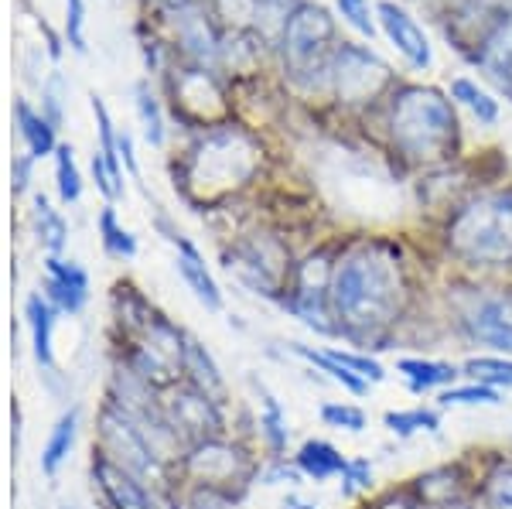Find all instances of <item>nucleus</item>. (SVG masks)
<instances>
[{
	"label": "nucleus",
	"instance_id": "1",
	"mask_svg": "<svg viewBox=\"0 0 512 509\" xmlns=\"http://www.w3.org/2000/svg\"><path fill=\"white\" fill-rule=\"evenodd\" d=\"M424 294L400 236H345L332 274V318L342 346L390 352L420 328Z\"/></svg>",
	"mask_w": 512,
	"mask_h": 509
},
{
	"label": "nucleus",
	"instance_id": "2",
	"mask_svg": "<svg viewBox=\"0 0 512 509\" xmlns=\"http://www.w3.org/2000/svg\"><path fill=\"white\" fill-rule=\"evenodd\" d=\"M379 137L386 154L407 171H434L461 161L465 130L448 93L424 82H396L379 106Z\"/></svg>",
	"mask_w": 512,
	"mask_h": 509
},
{
	"label": "nucleus",
	"instance_id": "3",
	"mask_svg": "<svg viewBox=\"0 0 512 509\" xmlns=\"http://www.w3.org/2000/svg\"><path fill=\"white\" fill-rule=\"evenodd\" d=\"M267 147L246 123H219L195 130L175 164V188L195 209L216 212L260 182Z\"/></svg>",
	"mask_w": 512,
	"mask_h": 509
},
{
	"label": "nucleus",
	"instance_id": "4",
	"mask_svg": "<svg viewBox=\"0 0 512 509\" xmlns=\"http://www.w3.org/2000/svg\"><path fill=\"white\" fill-rule=\"evenodd\" d=\"M437 246L461 277L512 281V182L482 185L437 226Z\"/></svg>",
	"mask_w": 512,
	"mask_h": 509
},
{
	"label": "nucleus",
	"instance_id": "5",
	"mask_svg": "<svg viewBox=\"0 0 512 509\" xmlns=\"http://www.w3.org/2000/svg\"><path fill=\"white\" fill-rule=\"evenodd\" d=\"M437 318L461 349L512 356V281L454 274L441 291Z\"/></svg>",
	"mask_w": 512,
	"mask_h": 509
},
{
	"label": "nucleus",
	"instance_id": "6",
	"mask_svg": "<svg viewBox=\"0 0 512 509\" xmlns=\"http://www.w3.org/2000/svg\"><path fill=\"white\" fill-rule=\"evenodd\" d=\"M297 257L301 253H294L291 240L280 229L253 226L239 229L233 240L222 246V270L256 298L280 305V298L287 294V284H291Z\"/></svg>",
	"mask_w": 512,
	"mask_h": 509
},
{
	"label": "nucleus",
	"instance_id": "7",
	"mask_svg": "<svg viewBox=\"0 0 512 509\" xmlns=\"http://www.w3.org/2000/svg\"><path fill=\"white\" fill-rule=\"evenodd\" d=\"M263 455L256 441L239 438V434H219L188 445L185 458L178 462L175 479L178 486H202L226 492L243 503V496L260 482Z\"/></svg>",
	"mask_w": 512,
	"mask_h": 509
},
{
	"label": "nucleus",
	"instance_id": "8",
	"mask_svg": "<svg viewBox=\"0 0 512 509\" xmlns=\"http://www.w3.org/2000/svg\"><path fill=\"white\" fill-rule=\"evenodd\" d=\"M345 236H335L328 243H318L311 250H304L297 257V267L287 284V294L280 298V311L301 322L308 332L321 335V339L338 342L335 332V318H332V274H335V260L342 250Z\"/></svg>",
	"mask_w": 512,
	"mask_h": 509
},
{
	"label": "nucleus",
	"instance_id": "9",
	"mask_svg": "<svg viewBox=\"0 0 512 509\" xmlns=\"http://www.w3.org/2000/svg\"><path fill=\"white\" fill-rule=\"evenodd\" d=\"M396 86V72L369 45L338 41L332 52V100L338 110L369 117Z\"/></svg>",
	"mask_w": 512,
	"mask_h": 509
},
{
	"label": "nucleus",
	"instance_id": "10",
	"mask_svg": "<svg viewBox=\"0 0 512 509\" xmlns=\"http://www.w3.org/2000/svg\"><path fill=\"white\" fill-rule=\"evenodd\" d=\"M93 451L103 455L106 462H113L117 469L137 475L144 486L154 489H168L178 486L175 472L168 465H161L158 458L151 455V448L144 445L137 424L123 414L120 407H113L110 400H103L96 410V438H93Z\"/></svg>",
	"mask_w": 512,
	"mask_h": 509
},
{
	"label": "nucleus",
	"instance_id": "11",
	"mask_svg": "<svg viewBox=\"0 0 512 509\" xmlns=\"http://www.w3.org/2000/svg\"><path fill=\"white\" fill-rule=\"evenodd\" d=\"M185 339H188V328H181L175 318L158 311V318L134 342H113V356L123 359L137 376H144L151 387L168 390L181 383Z\"/></svg>",
	"mask_w": 512,
	"mask_h": 509
},
{
	"label": "nucleus",
	"instance_id": "12",
	"mask_svg": "<svg viewBox=\"0 0 512 509\" xmlns=\"http://www.w3.org/2000/svg\"><path fill=\"white\" fill-rule=\"evenodd\" d=\"M161 414L171 424L185 445L205 438H219V434H233V421H229V407L219 400L205 397L202 390L188 387V383H175V387L161 390Z\"/></svg>",
	"mask_w": 512,
	"mask_h": 509
},
{
	"label": "nucleus",
	"instance_id": "13",
	"mask_svg": "<svg viewBox=\"0 0 512 509\" xmlns=\"http://www.w3.org/2000/svg\"><path fill=\"white\" fill-rule=\"evenodd\" d=\"M171 96H175V113L192 130L219 127V123L233 120V103H229L216 69L185 65V69L171 79Z\"/></svg>",
	"mask_w": 512,
	"mask_h": 509
},
{
	"label": "nucleus",
	"instance_id": "14",
	"mask_svg": "<svg viewBox=\"0 0 512 509\" xmlns=\"http://www.w3.org/2000/svg\"><path fill=\"white\" fill-rule=\"evenodd\" d=\"M475 472L478 458H451V462H437L431 469L417 472L414 479H407V486L427 509H441L461 503V499H472Z\"/></svg>",
	"mask_w": 512,
	"mask_h": 509
},
{
	"label": "nucleus",
	"instance_id": "15",
	"mask_svg": "<svg viewBox=\"0 0 512 509\" xmlns=\"http://www.w3.org/2000/svg\"><path fill=\"white\" fill-rule=\"evenodd\" d=\"M376 18H379V31L390 38V45L410 65H414L417 72L431 69V62H434L431 41H427L424 28H420L417 18L407 11V7H400L396 0H379V4H376Z\"/></svg>",
	"mask_w": 512,
	"mask_h": 509
},
{
	"label": "nucleus",
	"instance_id": "16",
	"mask_svg": "<svg viewBox=\"0 0 512 509\" xmlns=\"http://www.w3.org/2000/svg\"><path fill=\"white\" fill-rule=\"evenodd\" d=\"M250 387L256 390V448H263V458H291V421H287V410L280 404V397L267 383H260L250 376Z\"/></svg>",
	"mask_w": 512,
	"mask_h": 509
},
{
	"label": "nucleus",
	"instance_id": "17",
	"mask_svg": "<svg viewBox=\"0 0 512 509\" xmlns=\"http://www.w3.org/2000/svg\"><path fill=\"white\" fill-rule=\"evenodd\" d=\"M158 318V308L134 281H117L110 291V342H134Z\"/></svg>",
	"mask_w": 512,
	"mask_h": 509
},
{
	"label": "nucleus",
	"instance_id": "18",
	"mask_svg": "<svg viewBox=\"0 0 512 509\" xmlns=\"http://www.w3.org/2000/svg\"><path fill=\"white\" fill-rule=\"evenodd\" d=\"M171 18H175V38L181 45V52L192 59V65H205L212 69L219 55V38L216 28H212V14L205 11L202 4H185V7H171Z\"/></svg>",
	"mask_w": 512,
	"mask_h": 509
},
{
	"label": "nucleus",
	"instance_id": "19",
	"mask_svg": "<svg viewBox=\"0 0 512 509\" xmlns=\"http://www.w3.org/2000/svg\"><path fill=\"white\" fill-rule=\"evenodd\" d=\"M41 294L52 301L59 315H79L89 301V277L86 270L72 260L48 257L45 260V281H41Z\"/></svg>",
	"mask_w": 512,
	"mask_h": 509
},
{
	"label": "nucleus",
	"instance_id": "20",
	"mask_svg": "<svg viewBox=\"0 0 512 509\" xmlns=\"http://www.w3.org/2000/svg\"><path fill=\"white\" fill-rule=\"evenodd\" d=\"M175 267H178V277L185 281V287L192 291V298L205 311L219 315V311L226 308V298H222V291H219V281L212 277V270H209V264H205L202 250H198L188 236H178V240H175Z\"/></svg>",
	"mask_w": 512,
	"mask_h": 509
},
{
	"label": "nucleus",
	"instance_id": "21",
	"mask_svg": "<svg viewBox=\"0 0 512 509\" xmlns=\"http://www.w3.org/2000/svg\"><path fill=\"white\" fill-rule=\"evenodd\" d=\"M475 509H512V451H482L475 472Z\"/></svg>",
	"mask_w": 512,
	"mask_h": 509
},
{
	"label": "nucleus",
	"instance_id": "22",
	"mask_svg": "<svg viewBox=\"0 0 512 509\" xmlns=\"http://www.w3.org/2000/svg\"><path fill=\"white\" fill-rule=\"evenodd\" d=\"M472 62L485 72V79H489L499 93H506L512 100V11L506 18L495 21V28L478 41Z\"/></svg>",
	"mask_w": 512,
	"mask_h": 509
},
{
	"label": "nucleus",
	"instance_id": "23",
	"mask_svg": "<svg viewBox=\"0 0 512 509\" xmlns=\"http://www.w3.org/2000/svg\"><path fill=\"white\" fill-rule=\"evenodd\" d=\"M181 383H188V387L202 390L205 397L219 400V404L229 407V383H226V373H222V366L216 363V356H212V349L205 346L198 335L188 332L185 339V363H181Z\"/></svg>",
	"mask_w": 512,
	"mask_h": 509
},
{
	"label": "nucleus",
	"instance_id": "24",
	"mask_svg": "<svg viewBox=\"0 0 512 509\" xmlns=\"http://www.w3.org/2000/svg\"><path fill=\"white\" fill-rule=\"evenodd\" d=\"M396 376L407 383L410 393L424 397V393H441L461 383V363L454 359H437V356H400L396 359Z\"/></svg>",
	"mask_w": 512,
	"mask_h": 509
},
{
	"label": "nucleus",
	"instance_id": "25",
	"mask_svg": "<svg viewBox=\"0 0 512 509\" xmlns=\"http://www.w3.org/2000/svg\"><path fill=\"white\" fill-rule=\"evenodd\" d=\"M294 465L301 469L304 482H332V479H342L345 465H349V455L342 448L332 445L328 438H304L301 445L291 451Z\"/></svg>",
	"mask_w": 512,
	"mask_h": 509
},
{
	"label": "nucleus",
	"instance_id": "26",
	"mask_svg": "<svg viewBox=\"0 0 512 509\" xmlns=\"http://www.w3.org/2000/svg\"><path fill=\"white\" fill-rule=\"evenodd\" d=\"M55 315H59V311L52 308V301H48L45 294L41 291L28 294V301H24V322H28V332H31V352H35L38 373L41 369H59L55 366V349H52Z\"/></svg>",
	"mask_w": 512,
	"mask_h": 509
},
{
	"label": "nucleus",
	"instance_id": "27",
	"mask_svg": "<svg viewBox=\"0 0 512 509\" xmlns=\"http://www.w3.org/2000/svg\"><path fill=\"white\" fill-rule=\"evenodd\" d=\"M287 352H294L297 359H304L308 366H315L318 373H325L328 383H335V387H342L345 393H352V397H369V390H373V383L359 380L355 373H349L342 363H335L332 352L325 346H304V342H287Z\"/></svg>",
	"mask_w": 512,
	"mask_h": 509
},
{
	"label": "nucleus",
	"instance_id": "28",
	"mask_svg": "<svg viewBox=\"0 0 512 509\" xmlns=\"http://www.w3.org/2000/svg\"><path fill=\"white\" fill-rule=\"evenodd\" d=\"M444 424V410L431 404H414V407H400V410H386L383 414V428L393 438L407 441L414 434H437Z\"/></svg>",
	"mask_w": 512,
	"mask_h": 509
},
{
	"label": "nucleus",
	"instance_id": "29",
	"mask_svg": "<svg viewBox=\"0 0 512 509\" xmlns=\"http://www.w3.org/2000/svg\"><path fill=\"white\" fill-rule=\"evenodd\" d=\"M76 434H79V407H69L59 421H55L45 448H41V472H45V479H55L62 465L69 462L72 445H76Z\"/></svg>",
	"mask_w": 512,
	"mask_h": 509
},
{
	"label": "nucleus",
	"instance_id": "30",
	"mask_svg": "<svg viewBox=\"0 0 512 509\" xmlns=\"http://www.w3.org/2000/svg\"><path fill=\"white\" fill-rule=\"evenodd\" d=\"M461 376L485 387L506 393L512 390V356H495V352H468L461 359Z\"/></svg>",
	"mask_w": 512,
	"mask_h": 509
},
{
	"label": "nucleus",
	"instance_id": "31",
	"mask_svg": "<svg viewBox=\"0 0 512 509\" xmlns=\"http://www.w3.org/2000/svg\"><path fill=\"white\" fill-rule=\"evenodd\" d=\"M448 96L454 100V106H465L472 117L482 123V127H495L499 123V100L489 93V89H482L478 82L472 79H451L448 86Z\"/></svg>",
	"mask_w": 512,
	"mask_h": 509
},
{
	"label": "nucleus",
	"instance_id": "32",
	"mask_svg": "<svg viewBox=\"0 0 512 509\" xmlns=\"http://www.w3.org/2000/svg\"><path fill=\"white\" fill-rule=\"evenodd\" d=\"M301 7V0H256L253 7V31L267 41L270 48L280 45V35H284L291 14Z\"/></svg>",
	"mask_w": 512,
	"mask_h": 509
},
{
	"label": "nucleus",
	"instance_id": "33",
	"mask_svg": "<svg viewBox=\"0 0 512 509\" xmlns=\"http://www.w3.org/2000/svg\"><path fill=\"white\" fill-rule=\"evenodd\" d=\"M502 400H506V393L485 387V383H475V380H461V383H454V387L437 393L434 404L441 410H448V407H499Z\"/></svg>",
	"mask_w": 512,
	"mask_h": 509
},
{
	"label": "nucleus",
	"instance_id": "34",
	"mask_svg": "<svg viewBox=\"0 0 512 509\" xmlns=\"http://www.w3.org/2000/svg\"><path fill=\"white\" fill-rule=\"evenodd\" d=\"M96 226H99V243H103L106 257H113V260H134L137 257L134 233L120 226L117 209H113V205H106V209L99 212V223Z\"/></svg>",
	"mask_w": 512,
	"mask_h": 509
},
{
	"label": "nucleus",
	"instance_id": "35",
	"mask_svg": "<svg viewBox=\"0 0 512 509\" xmlns=\"http://www.w3.org/2000/svg\"><path fill=\"white\" fill-rule=\"evenodd\" d=\"M509 11H512V0H461V4L454 7V14H451V28L458 31L461 24H472V28H475V24L482 21V28L492 31L495 21L506 18Z\"/></svg>",
	"mask_w": 512,
	"mask_h": 509
},
{
	"label": "nucleus",
	"instance_id": "36",
	"mask_svg": "<svg viewBox=\"0 0 512 509\" xmlns=\"http://www.w3.org/2000/svg\"><path fill=\"white\" fill-rule=\"evenodd\" d=\"M318 421L332 431L362 434L369 428V410L359 404H349V400H325V404L318 407Z\"/></svg>",
	"mask_w": 512,
	"mask_h": 509
},
{
	"label": "nucleus",
	"instance_id": "37",
	"mask_svg": "<svg viewBox=\"0 0 512 509\" xmlns=\"http://www.w3.org/2000/svg\"><path fill=\"white\" fill-rule=\"evenodd\" d=\"M35 226H38V236H41V243H45L48 257H59L69 229H65V219L59 216V212L48 205L45 195H38L35 199Z\"/></svg>",
	"mask_w": 512,
	"mask_h": 509
},
{
	"label": "nucleus",
	"instance_id": "38",
	"mask_svg": "<svg viewBox=\"0 0 512 509\" xmlns=\"http://www.w3.org/2000/svg\"><path fill=\"white\" fill-rule=\"evenodd\" d=\"M18 120H21V137L28 141L31 158H45V154L55 151V134H52V123L45 117H35L24 103H18Z\"/></svg>",
	"mask_w": 512,
	"mask_h": 509
},
{
	"label": "nucleus",
	"instance_id": "39",
	"mask_svg": "<svg viewBox=\"0 0 512 509\" xmlns=\"http://www.w3.org/2000/svg\"><path fill=\"white\" fill-rule=\"evenodd\" d=\"M342 499H359V496H373L376 492V472H373V458H349L342 479Z\"/></svg>",
	"mask_w": 512,
	"mask_h": 509
},
{
	"label": "nucleus",
	"instance_id": "40",
	"mask_svg": "<svg viewBox=\"0 0 512 509\" xmlns=\"http://www.w3.org/2000/svg\"><path fill=\"white\" fill-rule=\"evenodd\" d=\"M338 14L349 28L359 31L362 38L373 41L379 35V18H376V4L373 0H335Z\"/></svg>",
	"mask_w": 512,
	"mask_h": 509
},
{
	"label": "nucleus",
	"instance_id": "41",
	"mask_svg": "<svg viewBox=\"0 0 512 509\" xmlns=\"http://www.w3.org/2000/svg\"><path fill=\"white\" fill-rule=\"evenodd\" d=\"M137 113H140V123H144V137L147 144L161 147L164 144V117H161V106L154 100L151 86L140 82L137 86Z\"/></svg>",
	"mask_w": 512,
	"mask_h": 509
},
{
	"label": "nucleus",
	"instance_id": "42",
	"mask_svg": "<svg viewBox=\"0 0 512 509\" xmlns=\"http://www.w3.org/2000/svg\"><path fill=\"white\" fill-rule=\"evenodd\" d=\"M55 178H59V195L62 202H79L82 195V178H79V168H76V158H72V147L62 144L55 147Z\"/></svg>",
	"mask_w": 512,
	"mask_h": 509
},
{
	"label": "nucleus",
	"instance_id": "43",
	"mask_svg": "<svg viewBox=\"0 0 512 509\" xmlns=\"http://www.w3.org/2000/svg\"><path fill=\"white\" fill-rule=\"evenodd\" d=\"M239 499L202 486H178V509H236Z\"/></svg>",
	"mask_w": 512,
	"mask_h": 509
},
{
	"label": "nucleus",
	"instance_id": "44",
	"mask_svg": "<svg viewBox=\"0 0 512 509\" xmlns=\"http://www.w3.org/2000/svg\"><path fill=\"white\" fill-rule=\"evenodd\" d=\"M362 509H427V506L414 496V489H410L407 482H400V486L376 489L373 496L362 503Z\"/></svg>",
	"mask_w": 512,
	"mask_h": 509
},
{
	"label": "nucleus",
	"instance_id": "45",
	"mask_svg": "<svg viewBox=\"0 0 512 509\" xmlns=\"http://www.w3.org/2000/svg\"><path fill=\"white\" fill-rule=\"evenodd\" d=\"M69 41L72 48H86L82 45V0H69Z\"/></svg>",
	"mask_w": 512,
	"mask_h": 509
},
{
	"label": "nucleus",
	"instance_id": "46",
	"mask_svg": "<svg viewBox=\"0 0 512 509\" xmlns=\"http://www.w3.org/2000/svg\"><path fill=\"white\" fill-rule=\"evenodd\" d=\"M28 168H31V154L28 158H18V164H14V192H24V185H28Z\"/></svg>",
	"mask_w": 512,
	"mask_h": 509
},
{
	"label": "nucleus",
	"instance_id": "47",
	"mask_svg": "<svg viewBox=\"0 0 512 509\" xmlns=\"http://www.w3.org/2000/svg\"><path fill=\"white\" fill-rule=\"evenodd\" d=\"M158 4H164L171 11V7H185V4H195V0H158Z\"/></svg>",
	"mask_w": 512,
	"mask_h": 509
},
{
	"label": "nucleus",
	"instance_id": "48",
	"mask_svg": "<svg viewBox=\"0 0 512 509\" xmlns=\"http://www.w3.org/2000/svg\"><path fill=\"white\" fill-rule=\"evenodd\" d=\"M284 509H318V506H308V503H301V499H287Z\"/></svg>",
	"mask_w": 512,
	"mask_h": 509
},
{
	"label": "nucleus",
	"instance_id": "49",
	"mask_svg": "<svg viewBox=\"0 0 512 509\" xmlns=\"http://www.w3.org/2000/svg\"><path fill=\"white\" fill-rule=\"evenodd\" d=\"M441 509H475L472 499H461V503H451V506H441Z\"/></svg>",
	"mask_w": 512,
	"mask_h": 509
},
{
	"label": "nucleus",
	"instance_id": "50",
	"mask_svg": "<svg viewBox=\"0 0 512 509\" xmlns=\"http://www.w3.org/2000/svg\"><path fill=\"white\" fill-rule=\"evenodd\" d=\"M62 509H72V506H62Z\"/></svg>",
	"mask_w": 512,
	"mask_h": 509
},
{
	"label": "nucleus",
	"instance_id": "51",
	"mask_svg": "<svg viewBox=\"0 0 512 509\" xmlns=\"http://www.w3.org/2000/svg\"><path fill=\"white\" fill-rule=\"evenodd\" d=\"M355 509H362V506H355Z\"/></svg>",
	"mask_w": 512,
	"mask_h": 509
}]
</instances>
